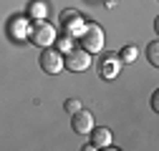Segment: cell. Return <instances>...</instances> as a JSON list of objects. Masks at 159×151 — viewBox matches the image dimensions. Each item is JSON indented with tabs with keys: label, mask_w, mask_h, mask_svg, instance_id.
<instances>
[{
	"label": "cell",
	"mask_w": 159,
	"mask_h": 151,
	"mask_svg": "<svg viewBox=\"0 0 159 151\" xmlns=\"http://www.w3.org/2000/svg\"><path fill=\"white\" fill-rule=\"evenodd\" d=\"M28 33H30V23H28L25 15H13L8 20V38L13 43H25Z\"/></svg>",
	"instance_id": "5b68a950"
},
{
	"label": "cell",
	"mask_w": 159,
	"mask_h": 151,
	"mask_svg": "<svg viewBox=\"0 0 159 151\" xmlns=\"http://www.w3.org/2000/svg\"><path fill=\"white\" fill-rule=\"evenodd\" d=\"M91 66V53L84 48H71L68 53H63V68L73 71V73H81Z\"/></svg>",
	"instance_id": "3957f363"
},
{
	"label": "cell",
	"mask_w": 159,
	"mask_h": 151,
	"mask_svg": "<svg viewBox=\"0 0 159 151\" xmlns=\"http://www.w3.org/2000/svg\"><path fill=\"white\" fill-rule=\"evenodd\" d=\"M71 126H73V131L76 134H89V131L93 128V113L91 111H86V108H78V111H73V119H71Z\"/></svg>",
	"instance_id": "ba28073f"
},
{
	"label": "cell",
	"mask_w": 159,
	"mask_h": 151,
	"mask_svg": "<svg viewBox=\"0 0 159 151\" xmlns=\"http://www.w3.org/2000/svg\"><path fill=\"white\" fill-rule=\"evenodd\" d=\"M61 28H63V33L78 38V35L84 33V28H86V20H84V15L78 13V10L66 8V10H61Z\"/></svg>",
	"instance_id": "277c9868"
},
{
	"label": "cell",
	"mask_w": 159,
	"mask_h": 151,
	"mask_svg": "<svg viewBox=\"0 0 159 151\" xmlns=\"http://www.w3.org/2000/svg\"><path fill=\"white\" fill-rule=\"evenodd\" d=\"M89 134H91V146L93 149H111L114 139H111V131L106 126H93Z\"/></svg>",
	"instance_id": "9c48e42d"
},
{
	"label": "cell",
	"mask_w": 159,
	"mask_h": 151,
	"mask_svg": "<svg viewBox=\"0 0 159 151\" xmlns=\"http://www.w3.org/2000/svg\"><path fill=\"white\" fill-rule=\"evenodd\" d=\"M56 41H58V50L61 53H68L73 48V35H68V33H61V38H56Z\"/></svg>",
	"instance_id": "7c38bea8"
},
{
	"label": "cell",
	"mask_w": 159,
	"mask_h": 151,
	"mask_svg": "<svg viewBox=\"0 0 159 151\" xmlns=\"http://www.w3.org/2000/svg\"><path fill=\"white\" fill-rule=\"evenodd\" d=\"M78 41H81V48L89 50V53H98V50H104V28L98 25V23H86L84 33L78 35Z\"/></svg>",
	"instance_id": "7a4b0ae2"
},
{
	"label": "cell",
	"mask_w": 159,
	"mask_h": 151,
	"mask_svg": "<svg viewBox=\"0 0 159 151\" xmlns=\"http://www.w3.org/2000/svg\"><path fill=\"white\" fill-rule=\"evenodd\" d=\"M119 58H121V63H134L139 58V48L136 45H124V50L119 53Z\"/></svg>",
	"instance_id": "8fae6325"
},
{
	"label": "cell",
	"mask_w": 159,
	"mask_h": 151,
	"mask_svg": "<svg viewBox=\"0 0 159 151\" xmlns=\"http://www.w3.org/2000/svg\"><path fill=\"white\" fill-rule=\"evenodd\" d=\"M41 68L46 73H51V76L61 73L63 71V53L56 50V48H51V45L43 48V53H41Z\"/></svg>",
	"instance_id": "8992f818"
},
{
	"label": "cell",
	"mask_w": 159,
	"mask_h": 151,
	"mask_svg": "<svg viewBox=\"0 0 159 151\" xmlns=\"http://www.w3.org/2000/svg\"><path fill=\"white\" fill-rule=\"evenodd\" d=\"M121 58H119L116 53H104L101 55V63H98V76H101L104 81H111L119 76V71H121Z\"/></svg>",
	"instance_id": "52a82bcc"
},
{
	"label": "cell",
	"mask_w": 159,
	"mask_h": 151,
	"mask_svg": "<svg viewBox=\"0 0 159 151\" xmlns=\"http://www.w3.org/2000/svg\"><path fill=\"white\" fill-rule=\"evenodd\" d=\"M78 108H84L78 98H68V101H66V111H71V113H73V111H78Z\"/></svg>",
	"instance_id": "5bb4252c"
},
{
	"label": "cell",
	"mask_w": 159,
	"mask_h": 151,
	"mask_svg": "<svg viewBox=\"0 0 159 151\" xmlns=\"http://www.w3.org/2000/svg\"><path fill=\"white\" fill-rule=\"evenodd\" d=\"M152 108H154V111H159V96H157V93L152 96Z\"/></svg>",
	"instance_id": "9a60e30c"
},
{
	"label": "cell",
	"mask_w": 159,
	"mask_h": 151,
	"mask_svg": "<svg viewBox=\"0 0 159 151\" xmlns=\"http://www.w3.org/2000/svg\"><path fill=\"white\" fill-rule=\"evenodd\" d=\"M56 38H58V33H56V28H53L48 20H33V23H30L28 41H30L33 45H38V48H48V45L56 43Z\"/></svg>",
	"instance_id": "6da1fadb"
},
{
	"label": "cell",
	"mask_w": 159,
	"mask_h": 151,
	"mask_svg": "<svg viewBox=\"0 0 159 151\" xmlns=\"http://www.w3.org/2000/svg\"><path fill=\"white\" fill-rule=\"evenodd\" d=\"M48 3L46 0H30V5H28V18H33V20H46L48 18Z\"/></svg>",
	"instance_id": "30bf717a"
},
{
	"label": "cell",
	"mask_w": 159,
	"mask_h": 151,
	"mask_svg": "<svg viewBox=\"0 0 159 151\" xmlns=\"http://www.w3.org/2000/svg\"><path fill=\"white\" fill-rule=\"evenodd\" d=\"M147 58H149L152 66H159V43H157V41L149 43V48H147Z\"/></svg>",
	"instance_id": "4fadbf2b"
}]
</instances>
